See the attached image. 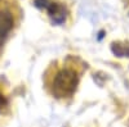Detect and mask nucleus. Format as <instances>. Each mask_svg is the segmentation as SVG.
<instances>
[{
    "label": "nucleus",
    "mask_w": 129,
    "mask_h": 127,
    "mask_svg": "<svg viewBox=\"0 0 129 127\" xmlns=\"http://www.w3.org/2000/svg\"><path fill=\"white\" fill-rule=\"evenodd\" d=\"M78 83H79L78 73L72 69L63 68L57 73L54 80H53V92L58 98L71 96L76 90Z\"/></svg>",
    "instance_id": "f257e3e1"
},
{
    "label": "nucleus",
    "mask_w": 129,
    "mask_h": 127,
    "mask_svg": "<svg viewBox=\"0 0 129 127\" xmlns=\"http://www.w3.org/2000/svg\"><path fill=\"white\" fill-rule=\"evenodd\" d=\"M34 5L48 13L53 25H63L67 19V8L52 0H34Z\"/></svg>",
    "instance_id": "f03ea898"
},
{
    "label": "nucleus",
    "mask_w": 129,
    "mask_h": 127,
    "mask_svg": "<svg viewBox=\"0 0 129 127\" xmlns=\"http://www.w3.org/2000/svg\"><path fill=\"white\" fill-rule=\"evenodd\" d=\"M14 25V18L13 14L8 9L0 10V46H3L5 42L9 32L12 31Z\"/></svg>",
    "instance_id": "7ed1b4c3"
},
{
    "label": "nucleus",
    "mask_w": 129,
    "mask_h": 127,
    "mask_svg": "<svg viewBox=\"0 0 129 127\" xmlns=\"http://www.w3.org/2000/svg\"><path fill=\"white\" fill-rule=\"evenodd\" d=\"M111 51L116 57H129V41H116L111 44Z\"/></svg>",
    "instance_id": "20e7f679"
},
{
    "label": "nucleus",
    "mask_w": 129,
    "mask_h": 127,
    "mask_svg": "<svg viewBox=\"0 0 129 127\" xmlns=\"http://www.w3.org/2000/svg\"><path fill=\"white\" fill-rule=\"evenodd\" d=\"M7 104H8V100H7V98L4 96L3 94H0V112H2L5 107H7Z\"/></svg>",
    "instance_id": "39448f33"
},
{
    "label": "nucleus",
    "mask_w": 129,
    "mask_h": 127,
    "mask_svg": "<svg viewBox=\"0 0 129 127\" xmlns=\"http://www.w3.org/2000/svg\"><path fill=\"white\" fill-rule=\"evenodd\" d=\"M103 35H105V32H103V31H100V35H98V40H102Z\"/></svg>",
    "instance_id": "423d86ee"
}]
</instances>
